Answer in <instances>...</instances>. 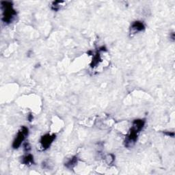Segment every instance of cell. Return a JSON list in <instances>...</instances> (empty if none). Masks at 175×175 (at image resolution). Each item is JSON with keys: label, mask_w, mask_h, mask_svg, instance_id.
Here are the masks:
<instances>
[{"label": "cell", "mask_w": 175, "mask_h": 175, "mask_svg": "<svg viewBox=\"0 0 175 175\" xmlns=\"http://www.w3.org/2000/svg\"><path fill=\"white\" fill-rule=\"evenodd\" d=\"M164 133H165V134L167 135L171 136V137H174V132H165Z\"/></svg>", "instance_id": "obj_11"}, {"label": "cell", "mask_w": 175, "mask_h": 175, "mask_svg": "<svg viewBox=\"0 0 175 175\" xmlns=\"http://www.w3.org/2000/svg\"><path fill=\"white\" fill-rule=\"evenodd\" d=\"M33 118H34V117H33V115L32 114H30L29 115H28V120H29L30 122L32 121Z\"/></svg>", "instance_id": "obj_12"}, {"label": "cell", "mask_w": 175, "mask_h": 175, "mask_svg": "<svg viewBox=\"0 0 175 175\" xmlns=\"http://www.w3.org/2000/svg\"><path fill=\"white\" fill-rule=\"evenodd\" d=\"M171 38H172V40H174V34L173 32H172V34H171Z\"/></svg>", "instance_id": "obj_13"}, {"label": "cell", "mask_w": 175, "mask_h": 175, "mask_svg": "<svg viewBox=\"0 0 175 175\" xmlns=\"http://www.w3.org/2000/svg\"><path fill=\"white\" fill-rule=\"evenodd\" d=\"M78 157L76 156L72 157L71 158L69 159L65 163L66 168H67L68 169H73L74 167L78 164Z\"/></svg>", "instance_id": "obj_6"}, {"label": "cell", "mask_w": 175, "mask_h": 175, "mask_svg": "<svg viewBox=\"0 0 175 175\" xmlns=\"http://www.w3.org/2000/svg\"><path fill=\"white\" fill-rule=\"evenodd\" d=\"M145 122V119H136L133 120L128 135L125 138V146L131 147V146H133V145L136 142L139 133L143 129Z\"/></svg>", "instance_id": "obj_1"}, {"label": "cell", "mask_w": 175, "mask_h": 175, "mask_svg": "<svg viewBox=\"0 0 175 175\" xmlns=\"http://www.w3.org/2000/svg\"><path fill=\"white\" fill-rule=\"evenodd\" d=\"M101 61V55H100V51L99 50L97 51V53L95 54L92 58V62L91 64V66L92 68H94L95 66H97L98 64L100 63V62Z\"/></svg>", "instance_id": "obj_8"}, {"label": "cell", "mask_w": 175, "mask_h": 175, "mask_svg": "<svg viewBox=\"0 0 175 175\" xmlns=\"http://www.w3.org/2000/svg\"><path fill=\"white\" fill-rule=\"evenodd\" d=\"M28 133H29L28 128L25 127V126L21 127L19 132L17 133V135L14 139L13 143H12V147H13V148L17 149L21 145L23 142L24 141L25 138L28 135Z\"/></svg>", "instance_id": "obj_3"}, {"label": "cell", "mask_w": 175, "mask_h": 175, "mask_svg": "<svg viewBox=\"0 0 175 175\" xmlns=\"http://www.w3.org/2000/svg\"><path fill=\"white\" fill-rule=\"evenodd\" d=\"M145 30V25L144 24L143 22L139 21H134L131 25V30L132 31L133 33H137L142 32Z\"/></svg>", "instance_id": "obj_5"}, {"label": "cell", "mask_w": 175, "mask_h": 175, "mask_svg": "<svg viewBox=\"0 0 175 175\" xmlns=\"http://www.w3.org/2000/svg\"><path fill=\"white\" fill-rule=\"evenodd\" d=\"M2 8L3 10L2 21L4 24H9L12 23L17 15V12L13 8V5L10 2H2Z\"/></svg>", "instance_id": "obj_2"}, {"label": "cell", "mask_w": 175, "mask_h": 175, "mask_svg": "<svg viewBox=\"0 0 175 175\" xmlns=\"http://www.w3.org/2000/svg\"><path fill=\"white\" fill-rule=\"evenodd\" d=\"M56 139V135L53 134H45L43 135L40 138V143L41 148L43 151L47 150V148L50 147V146L51 145V144L53 143V142Z\"/></svg>", "instance_id": "obj_4"}, {"label": "cell", "mask_w": 175, "mask_h": 175, "mask_svg": "<svg viewBox=\"0 0 175 175\" xmlns=\"http://www.w3.org/2000/svg\"><path fill=\"white\" fill-rule=\"evenodd\" d=\"M22 164H24V165L27 166H31L32 164H34V157L31 154H27V155H25L24 157H23L22 158Z\"/></svg>", "instance_id": "obj_7"}, {"label": "cell", "mask_w": 175, "mask_h": 175, "mask_svg": "<svg viewBox=\"0 0 175 175\" xmlns=\"http://www.w3.org/2000/svg\"><path fill=\"white\" fill-rule=\"evenodd\" d=\"M60 2H53L52 3V6H51V8L52 10H55V11H58L60 9Z\"/></svg>", "instance_id": "obj_9"}, {"label": "cell", "mask_w": 175, "mask_h": 175, "mask_svg": "<svg viewBox=\"0 0 175 175\" xmlns=\"http://www.w3.org/2000/svg\"><path fill=\"white\" fill-rule=\"evenodd\" d=\"M31 150V146L29 143H25L24 144V151L28 153Z\"/></svg>", "instance_id": "obj_10"}]
</instances>
